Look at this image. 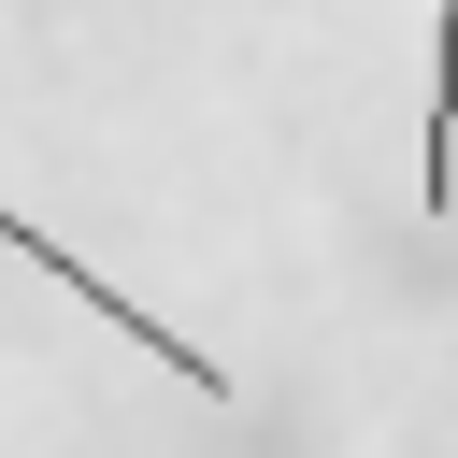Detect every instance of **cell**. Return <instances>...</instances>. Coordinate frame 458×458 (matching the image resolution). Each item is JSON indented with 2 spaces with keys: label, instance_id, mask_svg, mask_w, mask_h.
<instances>
[{
  "label": "cell",
  "instance_id": "1",
  "mask_svg": "<svg viewBox=\"0 0 458 458\" xmlns=\"http://www.w3.org/2000/svg\"><path fill=\"white\" fill-rule=\"evenodd\" d=\"M0 243H14L29 272H57V286H72V301H86V315H100L114 344H143V358H157L172 386H200V401H229V358H200V344H186V329H157L143 301H114V286H100V272H86V258H72V243L43 229V215H0Z\"/></svg>",
  "mask_w": 458,
  "mask_h": 458
},
{
  "label": "cell",
  "instance_id": "2",
  "mask_svg": "<svg viewBox=\"0 0 458 458\" xmlns=\"http://www.w3.org/2000/svg\"><path fill=\"white\" fill-rule=\"evenodd\" d=\"M415 200H458V0H429V143H415Z\"/></svg>",
  "mask_w": 458,
  "mask_h": 458
}]
</instances>
